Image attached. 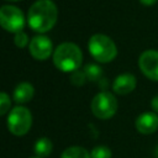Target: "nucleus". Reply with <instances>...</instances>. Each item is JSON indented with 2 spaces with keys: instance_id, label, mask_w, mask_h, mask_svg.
<instances>
[{
  "instance_id": "obj_2",
  "label": "nucleus",
  "mask_w": 158,
  "mask_h": 158,
  "mask_svg": "<svg viewBox=\"0 0 158 158\" xmlns=\"http://www.w3.org/2000/svg\"><path fill=\"white\" fill-rule=\"evenodd\" d=\"M83 53L80 48L72 42L60 43L53 52V63L57 69L64 73H72L81 65Z\"/></svg>"
},
{
  "instance_id": "obj_1",
  "label": "nucleus",
  "mask_w": 158,
  "mask_h": 158,
  "mask_svg": "<svg viewBox=\"0 0 158 158\" xmlns=\"http://www.w3.org/2000/svg\"><path fill=\"white\" fill-rule=\"evenodd\" d=\"M57 17L58 10L52 0H37L28 9L27 22L33 31L44 33L56 25Z\"/></svg>"
},
{
  "instance_id": "obj_16",
  "label": "nucleus",
  "mask_w": 158,
  "mask_h": 158,
  "mask_svg": "<svg viewBox=\"0 0 158 158\" xmlns=\"http://www.w3.org/2000/svg\"><path fill=\"white\" fill-rule=\"evenodd\" d=\"M69 79H70V83L73 85H75V86H81L88 80L86 79V75H85V72L84 70H79V69L72 72Z\"/></svg>"
},
{
  "instance_id": "obj_12",
  "label": "nucleus",
  "mask_w": 158,
  "mask_h": 158,
  "mask_svg": "<svg viewBox=\"0 0 158 158\" xmlns=\"http://www.w3.org/2000/svg\"><path fill=\"white\" fill-rule=\"evenodd\" d=\"M52 149H53L52 141L47 137H41L40 139H37L35 143V147H33L36 157H40V158H44V157L49 156Z\"/></svg>"
},
{
  "instance_id": "obj_17",
  "label": "nucleus",
  "mask_w": 158,
  "mask_h": 158,
  "mask_svg": "<svg viewBox=\"0 0 158 158\" xmlns=\"http://www.w3.org/2000/svg\"><path fill=\"white\" fill-rule=\"evenodd\" d=\"M10 98L6 93H1L0 94V115H5L9 110H10Z\"/></svg>"
},
{
  "instance_id": "obj_20",
  "label": "nucleus",
  "mask_w": 158,
  "mask_h": 158,
  "mask_svg": "<svg viewBox=\"0 0 158 158\" xmlns=\"http://www.w3.org/2000/svg\"><path fill=\"white\" fill-rule=\"evenodd\" d=\"M143 5H146V6H151V5H153V4H156L157 2V0H139Z\"/></svg>"
},
{
  "instance_id": "obj_19",
  "label": "nucleus",
  "mask_w": 158,
  "mask_h": 158,
  "mask_svg": "<svg viewBox=\"0 0 158 158\" xmlns=\"http://www.w3.org/2000/svg\"><path fill=\"white\" fill-rule=\"evenodd\" d=\"M151 106H152V109H153L156 112H158V95H156V96L152 99Z\"/></svg>"
},
{
  "instance_id": "obj_15",
  "label": "nucleus",
  "mask_w": 158,
  "mask_h": 158,
  "mask_svg": "<svg viewBox=\"0 0 158 158\" xmlns=\"http://www.w3.org/2000/svg\"><path fill=\"white\" fill-rule=\"evenodd\" d=\"M91 158H111V151L106 146H96L90 152Z\"/></svg>"
},
{
  "instance_id": "obj_13",
  "label": "nucleus",
  "mask_w": 158,
  "mask_h": 158,
  "mask_svg": "<svg viewBox=\"0 0 158 158\" xmlns=\"http://www.w3.org/2000/svg\"><path fill=\"white\" fill-rule=\"evenodd\" d=\"M60 158H91V154L80 146H72L63 151Z\"/></svg>"
},
{
  "instance_id": "obj_9",
  "label": "nucleus",
  "mask_w": 158,
  "mask_h": 158,
  "mask_svg": "<svg viewBox=\"0 0 158 158\" xmlns=\"http://www.w3.org/2000/svg\"><path fill=\"white\" fill-rule=\"evenodd\" d=\"M136 128L143 135H151L158 130V115L156 112H143L136 118Z\"/></svg>"
},
{
  "instance_id": "obj_7",
  "label": "nucleus",
  "mask_w": 158,
  "mask_h": 158,
  "mask_svg": "<svg viewBox=\"0 0 158 158\" xmlns=\"http://www.w3.org/2000/svg\"><path fill=\"white\" fill-rule=\"evenodd\" d=\"M138 67L148 79L158 81V51H144L138 58Z\"/></svg>"
},
{
  "instance_id": "obj_10",
  "label": "nucleus",
  "mask_w": 158,
  "mask_h": 158,
  "mask_svg": "<svg viewBox=\"0 0 158 158\" xmlns=\"http://www.w3.org/2000/svg\"><path fill=\"white\" fill-rule=\"evenodd\" d=\"M136 84H137V80L133 74L123 73L115 78L112 83V90L118 95H126L133 91V89L136 88Z\"/></svg>"
},
{
  "instance_id": "obj_11",
  "label": "nucleus",
  "mask_w": 158,
  "mask_h": 158,
  "mask_svg": "<svg viewBox=\"0 0 158 158\" xmlns=\"http://www.w3.org/2000/svg\"><path fill=\"white\" fill-rule=\"evenodd\" d=\"M33 94H35V89H33L32 84L23 81V83H20L16 85V88L14 89L12 96L17 104H26L32 100Z\"/></svg>"
},
{
  "instance_id": "obj_22",
  "label": "nucleus",
  "mask_w": 158,
  "mask_h": 158,
  "mask_svg": "<svg viewBox=\"0 0 158 158\" xmlns=\"http://www.w3.org/2000/svg\"><path fill=\"white\" fill-rule=\"evenodd\" d=\"M7 1H19V0H7Z\"/></svg>"
},
{
  "instance_id": "obj_14",
  "label": "nucleus",
  "mask_w": 158,
  "mask_h": 158,
  "mask_svg": "<svg viewBox=\"0 0 158 158\" xmlns=\"http://www.w3.org/2000/svg\"><path fill=\"white\" fill-rule=\"evenodd\" d=\"M83 70L85 72V75H86V79L90 80V81H100L102 79V75H104V72H102V68L96 65V64H93V63H89L86 64Z\"/></svg>"
},
{
  "instance_id": "obj_18",
  "label": "nucleus",
  "mask_w": 158,
  "mask_h": 158,
  "mask_svg": "<svg viewBox=\"0 0 158 158\" xmlns=\"http://www.w3.org/2000/svg\"><path fill=\"white\" fill-rule=\"evenodd\" d=\"M14 41H15V44H16L17 47L23 48V47H26V46L28 44V36H27L23 31H20V32L15 33Z\"/></svg>"
},
{
  "instance_id": "obj_3",
  "label": "nucleus",
  "mask_w": 158,
  "mask_h": 158,
  "mask_svg": "<svg viewBox=\"0 0 158 158\" xmlns=\"http://www.w3.org/2000/svg\"><path fill=\"white\" fill-rule=\"evenodd\" d=\"M88 48L94 59L100 63H109L117 56V48L114 41L102 33L93 35L88 42Z\"/></svg>"
},
{
  "instance_id": "obj_23",
  "label": "nucleus",
  "mask_w": 158,
  "mask_h": 158,
  "mask_svg": "<svg viewBox=\"0 0 158 158\" xmlns=\"http://www.w3.org/2000/svg\"><path fill=\"white\" fill-rule=\"evenodd\" d=\"M31 158H40V157H31Z\"/></svg>"
},
{
  "instance_id": "obj_5",
  "label": "nucleus",
  "mask_w": 158,
  "mask_h": 158,
  "mask_svg": "<svg viewBox=\"0 0 158 158\" xmlns=\"http://www.w3.org/2000/svg\"><path fill=\"white\" fill-rule=\"evenodd\" d=\"M117 106V99L109 91H100L91 100V111L100 120L111 118L116 114Z\"/></svg>"
},
{
  "instance_id": "obj_21",
  "label": "nucleus",
  "mask_w": 158,
  "mask_h": 158,
  "mask_svg": "<svg viewBox=\"0 0 158 158\" xmlns=\"http://www.w3.org/2000/svg\"><path fill=\"white\" fill-rule=\"evenodd\" d=\"M154 154H156V158H158V146H157L156 149H154Z\"/></svg>"
},
{
  "instance_id": "obj_8",
  "label": "nucleus",
  "mask_w": 158,
  "mask_h": 158,
  "mask_svg": "<svg viewBox=\"0 0 158 158\" xmlns=\"http://www.w3.org/2000/svg\"><path fill=\"white\" fill-rule=\"evenodd\" d=\"M52 41L42 35L35 36L28 44V51L31 56L37 60H46L47 58H49V56L52 54Z\"/></svg>"
},
{
  "instance_id": "obj_6",
  "label": "nucleus",
  "mask_w": 158,
  "mask_h": 158,
  "mask_svg": "<svg viewBox=\"0 0 158 158\" xmlns=\"http://www.w3.org/2000/svg\"><path fill=\"white\" fill-rule=\"evenodd\" d=\"M0 23L4 30L17 33L25 26V17L22 11L12 5H4L0 9Z\"/></svg>"
},
{
  "instance_id": "obj_4",
  "label": "nucleus",
  "mask_w": 158,
  "mask_h": 158,
  "mask_svg": "<svg viewBox=\"0 0 158 158\" xmlns=\"http://www.w3.org/2000/svg\"><path fill=\"white\" fill-rule=\"evenodd\" d=\"M7 128L15 136L26 135L32 126V115L25 106H16L11 109L7 116Z\"/></svg>"
}]
</instances>
